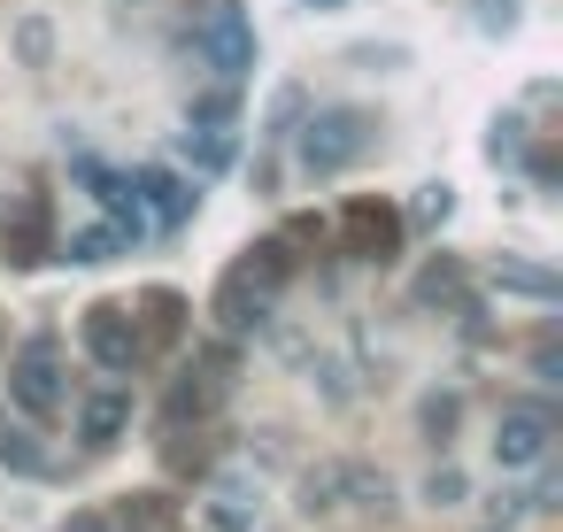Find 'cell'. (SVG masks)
Here are the masks:
<instances>
[{"label": "cell", "mask_w": 563, "mask_h": 532, "mask_svg": "<svg viewBox=\"0 0 563 532\" xmlns=\"http://www.w3.org/2000/svg\"><path fill=\"white\" fill-rule=\"evenodd\" d=\"M378 147V117L371 109H317L301 124V170L309 178H340Z\"/></svg>", "instance_id": "6da1fadb"}, {"label": "cell", "mask_w": 563, "mask_h": 532, "mask_svg": "<svg viewBox=\"0 0 563 532\" xmlns=\"http://www.w3.org/2000/svg\"><path fill=\"white\" fill-rule=\"evenodd\" d=\"M9 401L24 409V417H63V355H55V340H24L16 347V363H9Z\"/></svg>", "instance_id": "7a4b0ae2"}, {"label": "cell", "mask_w": 563, "mask_h": 532, "mask_svg": "<svg viewBox=\"0 0 563 532\" xmlns=\"http://www.w3.org/2000/svg\"><path fill=\"white\" fill-rule=\"evenodd\" d=\"M201 55H209V70L224 78V86H240L247 70H255V24H247V9L240 0H217V9L201 16Z\"/></svg>", "instance_id": "3957f363"}, {"label": "cell", "mask_w": 563, "mask_h": 532, "mask_svg": "<svg viewBox=\"0 0 563 532\" xmlns=\"http://www.w3.org/2000/svg\"><path fill=\"white\" fill-rule=\"evenodd\" d=\"M401 232H409V217L386 209V201H347L340 209V247L355 263H394L401 255Z\"/></svg>", "instance_id": "277c9868"}, {"label": "cell", "mask_w": 563, "mask_h": 532, "mask_svg": "<svg viewBox=\"0 0 563 532\" xmlns=\"http://www.w3.org/2000/svg\"><path fill=\"white\" fill-rule=\"evenodd\" d=\"M78 340H86V355H93L101 370H117V378L147 355V332H140V324H132V309H117V301H93V309H86V324H78Z\"/></svg>", "instance_id": "5b68a950"}, {"label": "cell", "mask_w": 563, "mask_h": 532, "mask_svg": "<svg viewBox=\"0 0 563 532\" xmlns=\"http://www.w3.org/2000/svg\"><path fill=\"white\" fill-rule=\"evenodd\" d=\"M55 255V217H47V193H16V209L0 217V263L9 270H40Z\"/></svg>", "instance_id": "8992f818"}, {"label": "cell", "mask_w": 563, "mask_h": 532, "mask_svg": "<svg viewBox=\"0 0 563 532\" xmlns=\"http://www.w3.org/2000/svg\"><path fill=\"white\" fill-rule=\"evenodd\" d=\"M548 440H555V409H540V401H509L501 424H494V463H501V470H532V463L548 455Z\"/></svg>", "instance_id": "52a82bcc"}, {"label": "cell", "mask_w": 563, "mask_h": 532, "mask_svg": "<svg viewBox=\"0 0 563 532\" xmlns=\"http://www.w3.org/2000/svg\"><path fill=\"white\" fill-rule=\"evenodd\" d=\"M217 324H224V332H255V324H271V293H263L247 270H224V286H217Z\"/></svg>", "instance_id": "ba28073f"}, {"label": "cell", "mask_w": 563, "mask_h": 532, "mask_svg": "<svg viewBox=\"0 0 563 532\" xmlns=\"http://www.w3.org/2000/svg\"><path fill=\"white\" fill-rule=\"evenodd\" d=\"M332 509H355V517H394V478L371 470V463H340V494Z\"/></svg>", "instance_id": "9c48e42d"}, {"label": "cell", "mask_w": 563, "mask_h": 532, "mask_svg": "<svg viewBox=\"0 0 563 532\" xmlns=\"http://www.w3.org/2000/svg\"><path fill=\"white\" fill-rule=\"evenodd\" d=\"M132 424V394L124 386H101L86 409H78V432H86V447H117V432Z\"/></svg>", "instance_id": "30bf717a"}, {"label": "cell", "mask_w": 563, "mask_h": 532, "mask_svg": "<svg viewBox=\"0 0 563 532\" xmlns=\"http://www.w3.org/2000/svg\"><path fill=\"white\" fill-rule=\"evenodd\" d=\"M486 278H494V293H525V301H555V293H563V286H555V270L517 263V255H494V263H486Z\"/></svg>", "instance_id": "8fae6325"}, {"label": "cell", "mask_w": 563, "mask_h": 532, "mask_svg": "<svg viewBox=\"0 0 563 532\" xmlns=\"http://www.w3.org/2000/svg\"><path fill=\"white\" fill-rule=\"evenodd\" d=\"M78 178L93 186V201H101L117 224H132V232H140V186H132V178H117V170H101V163H78Z\"/></svg>", "instance_id": "7c38bea8"}, {"label": "cell", "mask_w": 563, "mask_h": 532, "mask_svg": "<svg viewBox=\"0 0 563 532\" xmlns=\"http://www.w3.org/2000/svg\"><path fill=\"white\" fill-rule=\"evenodd\" d=\"M140 193L155 201V217H163V224H186V217L201 209V193H194L178 170H140Z\"/></svg>", "instance_id": "4fadbf2b"}, {"label": "cell", "mask_w": 563, "mask_h": 532, "mask_svg": "<svg viewBox=\"0 0 563 532\" xmlns=\"http://www.w3.org/2000/svg\"><path fill=\"white\" fill-rule=\"evenodd\" d=\"M240 270H247L263 293H278V286L294 278V247H286V240H263V247H247V263H240Z\"/></svg>", "instance_id": "5bb4252c"}, {"label": "cell", "mask_w": 563, "mask_h": 532, "mask_svg": "<svg viewBox=\"0 0 563 532\" xmlns=\"http://www.w3.org/2000/svg\"><path fill=\"white\" fill-rule=\"evenodd\" d=\"M117 247H124V232H109V224H86V232H70V240H63V263L93 270V263H109Z\"/></svg>", "instance_id": "9a60e30c"}, {"label": "cell", "mask_w": 563, "mask_h": 532, "mask_svg": "<svg viewBox=\"0 0 563 532\" xmlns=\"http://www.w3.org/2000/svg\"><path fill=\"white\" fill-rule=\"evenodd\" d=\"M417 301H424V309H463V263L440 255V263L417 278Z\"/></svg>", "instance_id": "2e32d148"}, {"label": "cell", "mask_w": 563, "mask_h": 532, "mask_svg": "<svg viewBox=\"0 0 563 532\" xmlns=\"http://www.w3.org/2000/svg\"><path fill=\"white\" fill-rule=\"evenodd\" d=\"M0 463H9V470H47L40 440H32L24 424H9V409H0Z\"/></svg>", "instance_id": "e0dca14e"}, {"label": "cell", "mask_w": 563, "mask_h": 532, "mask_svg": "<svg viewBox=\"0 0 563 532\" xmlns=\"http://www.w3.org/2000/svg\"><path fill=\"white\" fill-rule=\"evenodd\" d=\"M140 309H147V332H155V340H178V332H186V301H178L170 286H155Z\"/></svg>", "instance_id": "ac0fdd59"}, {"label": "cell", "mask_w": 563, "mask_h": 532, "mask_svg": "<svg viewBox=\"0 0 563 532\" xmlns=\"http://www.w3.org/2000/svg\"><path fill=\"white\" fill-rule=\"evenodd\" d=\"M124 532H178V517H170L163 494H132L124 501Z\"/></svg>", "instance_id": "d6986e66"}, {"label": "cell", "mask_w": 563, "mask_h": 532, "mask_svg": "<svg viewBox=\"0 0 563 532\" xmlns=\"http://www.w3.org/2000/svg\"><path fill=\"white\" fill-rule=\"evenodd\" d=\"M409 217H417V224H448V217H455V186H448V178H432V186H417V201H409Z\"/></svg>", "instance_id": "ffe728a7"}, {"label": "cell", "mask_w": 563, "mask_h": 532, "mask_svg": "<svg viewBox=\"0 0 563 532\" xmlns=\"http://www.w3.org/2000/svg\"><path fill=\"white\" fill-rule=\"evenodd\" d=\"M186 155H194L201 170H224V163H232V132H217V124H201V140L186 132Z\"/></svg>", "instance_id": "44dd1931"}, {"label": "cell", "mask_w": 563, "mask_h": 532, "mask_svg": "<svg viewBox=\"0 0 563 532\" xmlns=\"http://www.w3.org/2000/svg\"><path fill=\"white\" fill-rule=\"evenodd\" d=\"M517 132H525V124H517V117H501V124L486 132V163H517V155H525V140H517Z\"/></svg>", "instance_id": "7402d4cb"}, {"label": "cell", "mask_w": 563, "mask_h": 532, "mask_svg": "<svg viewBox=\"0 0 563 532\" xmlns=\"http://www.w3.org/2000/svg\"><path fill=\"white\" fill-rule=\"evenodd\" d=\"M455 417H463V401H455V394H432V401H424V432H432V440H448V432H455Z\"/></svg>", "instance_id": "603a6c76"}, {"label": "cell", "mask_w": 563, "mask_h": 532, "mask_svg": "<svg viewBox=\"0 0 563 532\" xmlns=\"http://www.w3.org/2000/svg\"><path fill=\"white\" fill-rule=\"evenodd\" d=\"M424 501H432V509H448V501H463V470H455V463H440V470L424 478Z\"/></svg>", "instance_id": "cb8c5ba5"}, {"label": "cell", "mask_w": 563, "mask_h": 532, "mask_svg": "<svg viewBox=\"0 0 563 532\" xmlns=\"http://www.w3.org/2000/svg\"><path fill=\"white\" fill-rule=\"evenodd\" d=\"M232 109H240V101H232V86H217V93H201V101H194V124H232Z\"/></svg>", "instance_id": "d4e9b609"}, {"label": "cell", "mask_w": 563, "mask_h": 532, "mask_svg": "<svg viewBox=\"0 0 563 532\" xmlns=\"http://www.w3.org/2000/svg\"><path fill=\"white\" fill-rule=\"evenodd\" d=\"M532 378H540V386H563V347H555V332L532 347Z\"/></svg>", "instance_id": "484cf974"}, {"label": "cell", "mask_w": 563, "mask_h": 532, "mask_svg": "<svg viewBox=\"0 0 563 532\" xmlns=\"http://www.w3.org/2000/svg\"><path fill=\"white\" fill-rule=\"evenodd\" d=\"M478 32H517V0H478Z\"/></svg>", "instance_id": "4316f807"}, {"label": "cell", "mask_w": 563, "mask_h": 532, "mask_svg": "<svg viewBox=\"0 0 563 532\" xmlns=\"http://www.w3.org/2000/svg\"><path fill=\"white\" fill-rule=\"evenodd\" d=\"M294 117H301V93H294V86H286V93H278V101H271V140H286V124H294Z\"/></svg>", "instance_id": "83f0119b"}, {"label": "cell", "mask_w": 563, "mask_h": 532, "mask_svg": "<svg viewBox=\"0 0 563 532\" xmlns=\"http://www.w3.org/2000/svg\"><path fill=\"white\" fill-rule=\"evenodd\" d=\"M16 47H24V63H47V24H24Z\"/></svg>", "instance_id": "f1b7e54d"}, {"label": "cell", "mask_w": 563, "mask_h": 532, "mask_svg": "<svg viewBox=\"0 0 563 532\" xmlns=\"http://www.w3.org/2000/svg\"><path fill=\"white\" fill-rule=\"evenodd\" d=\"M63 532H109V524H101V517H93V509H78V517H70V524H63Z\"/></svg>", "instance_id": "f546056e"}, {"label": "cell", "mask_w": 563, "mask_h": 532, "mask_svg": "<svg viewBox=\"0 0 563 532\" xmlns=\"http://www.w3.org/2000/svg\"><path fill=\"white\" fill-rule=\"evenodd\" d=\"M301 9H340V0H301Z\"/></svg>", "instance_id": "4dcf8cb0"}, {"label": "cell", "mask_w": 563, "mask_h": 532, "mask_svg": "<svg viewBox=\"0 0 563 532\" xmlns=\"http://www.w3.org/2000/svg\"><path fill=\"white\" fill-rule=\"evenodd\" d=\"M486 532H509V524H486Z\"/></svg>", "instance_id": "1f68e13d"}]
</instances>
